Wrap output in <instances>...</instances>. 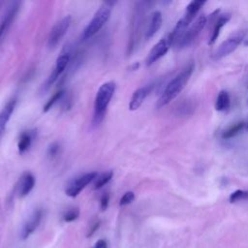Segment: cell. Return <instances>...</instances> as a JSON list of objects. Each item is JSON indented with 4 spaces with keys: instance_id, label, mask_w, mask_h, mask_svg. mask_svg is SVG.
<instances>
[{
    "instance_id": "cell-27",
    "label": "cell",
    "mask_w": 248,
    "mask_h": 248,
    "mask_svg": "<svg viewBox=\"0 0 248 248\" xmlns=\"http://www.w3.org/2000/svg\"><path fill=\"white\" fill-rule=\"evenodd\" d=\"M108 202H109V195L108 193L104 194L100 200V208L102 211L107 210L108 206Z\"/></svg>"
},
{
    "instance_id": "cell-17",
    "label": "cell",
    "mask_w": 248,
    "mask_h": 248,
    "mask_svg": "<svg viewBox=\"0 0 248 248\" xmlns=\"http://www.w3.org/2000/svg\"><path fill=\"white\" fill-rule=\"evenodd\" d=\"M230 18H231V15L230 14H224V15L219 16L218 20L216 21V23L214 25V28H213V31H212V35H211V37L209 39V42H208L209 45H213L216 42V40L219 37V34L221 32V29L223 28V26L226 25V23L230 20Z\"/></svg>"
},
{
    "instance_id": "cell-9",
    "label": "cell",
    "mask_w": 248,
    "mask_h": 248,
    "mask_svg": "<svg viewBox=\"0 0 248 248\" xmlns=\"http://www.w3.org/2000/svg\"><path fill=\"white\" fill-rule=\"evenodd\" d=\"M43 218V210L41 208H38L33 211V213L30 215V217L27 219V221L24 223L21 232H20V239L26 240L39 227L41 221Z\"/></svg>"
},
{
    "instance_id": "cell-6",
    "label": "cell",
    "mask_w": 248,
    "mask_h": 248,
    "mask_svg": "<svg viewBox=\"0 0 248 248\" xmlns=\"http://www.w3.org/2000/svg\"><path fill=\"white\" fill-rule=\"evenodd\" d=\"M97 174L98 173L96 171H92V172L84 173V174L73 179L67 185V187L65 189L66 195L71 198L77 197L86 187V185H88L90 182H93V180L95 179Z\"/></svg>"
},
{
    "instance_id": "cell-20",
    "label": "cell",
    "mask_w": 248,
    "mask_h": 248,
    "mask_svg": "<svg viewBox=\"0 0 248 248\" xmlns=\"http://www.w3.org/2000/svg\"><path fill=\"white\" fill-rule=\"evenodd\" d=\"M113 176V172L111 170L97 174V176L95 177V179L93 180V188L94 189H100L103 186H105L107 183L109 182V180L112 178Z\"/></svg>"
},
{
    "instance_id": "cell-26",
    "label": "cell",
    "mask_w": 248,
    "mask_h": 248,
    "mask_svg": "<svg viewBox=\"0 0 248 248\" xmlns=\"http://www.w3.org/2000/svg\"><path fill=\"white\" fill-rule=\"evenodd\" d=\"M59 149H60L59 143L53 142V143H51V144L48 146L46 154H47V156H48L49 158H53V157H55V156L58 154Z\"/></svg>"
},
{
    "instance_id": "cell-14",
    "label": "cell",
    "mask_w": 248,
    "mask_h": 248,
    "mask_svg": "<svg viewBox=\"0 0 248 248\" xmlns=\"http://www.w3.org/2000/svg\"><path fill=\"white\" fill-rule=\"evenodd\" d=\"M151 88H152L151 85H147V86L137 89L131 97V100L129 103V109L130 110L138 109L141 106V104L143 103L144 99L147 97L149 92L151 91Z\"/></svg>"
},
{
    "instance_id": "cell-10",
    "label": "cell",
    "mask_w": 248,
    "mask_h": 248,
    "mask_svg": "<svg viewBox=\"0 0 248 248\" xmlns=\"http://www.w3.org/2000/svg\"><path fill=\"white\" fill-rule=\"evenodd\" d=\"M170 46V43L167 38L161 39L149 51L146 59H145V64L146 66H150L153 63H155L157 60H159L162 56H164L167 51L169 50V47Z\"/></svg>"
},
{
    "instance_id": "cell-21",
    "label": "cell",
    "mask_w": 248,
    "mask_h": 248,
    "mask_svg": "<svg viewBox=\"0 0 248 248\" xmlns=\"http://www.w3.org/2000/svg\"><path fill=\"white\" fill-rule=\"evenodd\" d=\"M64 94H65V91H64V90H59V91L55 92V93L52 95V97L46 103V105H45V107H44V111H45V112L48 111L59 100H61V98L64 96Z\"/></svg>"
},
{
    "instance_id": "cell-1",
    "label": "cell",
    "mask_w": 248,
    "mask_h": 248,
    "mask_svg": "<svg viewBox=\"0 0 248 248\" xmlns=\"http://www.w3.org/2000/svg\"><path fill=\"white\" fill-rule=\"evenodd\" d=\"M194 71V65L191 63L178 73L166 86L162 95L157 101V108H162L170 103L185 87Z\"/></svg>"
},
{
    "instance_id": "cell-13",
    "label": "cell",
    "mask_w": 248,
    "mask_h": 248,
    "mask_svg": "<svg viewBox=\"0 0 248 248\" xmlns=\"http://www.w3.org/2000/svg\"><path fill=\"white\" fill-rule=\"evenodd\" d=\"M16 105V98L13 97L11 100L8 101V103L5 105V107L0 111V138H1L2 134L4 133L7 123L9 122V120L15 110Z\"/></svg>"
},
{
    "instance_id": "cell-22",
    "label": "cell",
    "mask_w": 248,
    "mask_h": 248,
    "mask_svg": "<svg viewBox=\"0 0 248 248\" xmlns=\"http://www.w3.org/2000/svg\"><path fill=\"white\" fill-rule=\"evenodd\" d=\"M79 216V209L78 207H72L69 208L64 214H63V220L65 222H73L77 220Z\"/></svg>"
},
{
    "instance_id": "cell-24",
    "label": "cell",
    "mask_w": 248,
    "mask_h": 248,
    "mask_svg": "<svg viewBox=\"0 0 248 248\" xmlns=\"http://www.w3.org/2000/svg\"><path fill=\"white\" fill-rule=\"evenodd\" d=\"M248 199V191L236 190L230 196V202H236L238 201H243Z\"/></svg>"
},
{
    "instance_id": "cell-5",
    "label": "cell",
    "mask_w": 248,
    "mask_h": 248,
    "mask_svg": "<svg viewBox=\"0 0 248 248\" xmlns=\"http://www.w3.org/2000/svg\"><path fill=\"white\" fill-rule=\"evenodd\" d=\"M71 16H65L58 22L55 23V25L50 30L47 39V45L49 47H55L59 44L64 35L67 33L71 25Z\"/></svg>"
},
{
    "instance_id": "cell-2",
    "label": "cell",
    "mask_w": 248,
    "mask_h": 248,
    "mask_svg": "<svg viewBox=\"0 0 248 248\" xmlns=\"http://www.w3.org/2000/svg\"><path fill=\"white\" fill-rule=\"evenodd\" d=\"M115 82L108 81L103 83L97 91L94 102V122L99 123L103 118L108 107V104L115 91Z\"/></svg>"
},
{
    "instance_id": "cell-12",
    "label": "cell",
    "mask_w": 248,
    "mask_h": 248,
    "mask_svg": "<svg viewBox=\"0 0 248 248\" xmlns=\"http://www.w3.org/2000/svg\"><path fill=\"white\" fill-rule=\"evenodd\" d=\"M35 186V177L31 172H24L17 183V194L19 197L23 198L27 196Z\"/></svg>"
},
{
    "instance_id": "cell-29",
    "label": "cell",
    "mask_w": 248,
    "mask_h": 248,
    "mask_svg": "<svg viewBox=\"0 0 248 248\" xmlns=\"http://www.w3.org/2000/svg\"><path fill=\"white\" fill-rule=\"evenodd\" d=\"M99 226H100V221H98V222H95L92 226H91V228L89 229V232H88V233H87V236H90V235H92L97 230H98V228H99Z\"/></svg>"
},
{
    "instance_id": "cell-15",
    "label": "cell",
    "mask_w": 248,
    "mask_h": 248,
    "mask_svg": "<svg viewBox=\"0 0 248 248\" xmlns=\"http://www.w3.org/2000/svg\"><path fill=\"white\" fill-rule=\"evenodd\" d=\"M162 22H163L162 14L159 11L153 12L151 14L147 29L145 31V38L149 39V38L153 37L157 33V31L160 29Z\"/></svg>"
},
{
    "instance_id": "cell-4",
    "label": "cell",
    "mask_w": 248,
    "mask_h": 248,
    "mask_svg": "<svg viewBox=\"0 0 248 248\" xmlns=\"http://www.w3.org/2000/svg\"><path fill=\"white\" fill-rule=\"evenodd\" d=\"M243 39H244L243 32H237V33L232 35L227 40H225L222 44L219 45V46L213 51L211 58L214 61H218V60L228 56L229 54L233 52L238 47V46L242 43Z\"/></svg>"
},
{
    "instance_id": "cell-23",
    "label": "cell",
    "mask_w": 248,
    "mask_h": 248,
    "mask_svg": "<svg viewBox=\"0 0 248 248\" xmlns=\"http://www.w3.org/2000/svg\"><path fill=\"white\" fill-rule=\"evenodd\" d=\"M243 126H244V123H243V122H239V123L234 124L233 126H232L230 129H228V130L223 134V138H224V139H230V138L235 136L238 132L241 131V129L243 128Z\"/></svg>"
},
{
    "instance_id": "cell-8",
    "label": "cell",
    "mask_w": 248,
    "mask_h": 248,
    "mask_svg": "<svg viewBox=\"0 0 248 248\" xmlns=\"http://www.w3.org/2000/svg\"><path fill=\"white\" fill-rule=\"evenodd\" d=\"M70 62V52L68 50L63 51L58 58L56 59V63H55V67L53 69V71L51 72V74L49 75L48 78L46 81L45 84V88L47 89L49 88L56 80L57 78L60 77V75L64 72V70L66 69L67 65Z\"/></svg>"
},
{
    "instance_id": "cell-3",
    "label": "cell",
    "mask_w": 248,
    "mask_h": 248,
    "mask_svg": "<svg viewBox=\"0 0 248 248\" xmlns=\"http://www.w3.org/2000/svg\"><path fill=\"white\" fill-rule=\"evenodd\" d=\"M112 6H113V2H110V1L104 2L100 6V8L95 13L92 19L90 20V22L87 24V26L84 28V30L82 32L81 37L83 40L91 38L98 31H100L102 29V27L107 23V21L108 20V18L110 16Z\"/></svg>"
},
{
    "instance_id": "cell-16",
    "label": "cell",
    "mask_w": 248,
    "mask_h": 248,
    "mask_svg": "<svg viewBox=\"0 0 248 248\" xmlns=\"http://www.w3.org/2000/svg\"><path fill=\"white\" fill-rule=\"evenodd\" d=\"M35 134L36 131H24L21 133L20 137H19V140L17 143V148H18V152L20 154L26 152L29 147L32 144V141L35 138Z\"/></svg>"
},
{
    "instance_id": "cell-25",
    "label": "cell",
    "mask_w": 248,
    "mask_h": 248,
    "mask_svg": "<svg viewBox=\"0 0 248 248\" xmlns=\"http://www.w3.org/2000/svg\"><path fill=\"white\" fill-rule=\"evenodd\" d=\"M134 200H135V194H134V192L128 191V192H126V193L122 196V198L120 199V201H119V205L124 206V205L130 204Z\"/></svg>"
},
{
    "instance_id": "cell-7",
    "label": "cell",
    "mask_w": 248,
    "mask_h": 248,
    "mask_svg": "<svg viewBox=\"0 0 248 248\" xmlns=\"http://www.w3.org/2000/svg\"><path fill=\"white\" fill-rule=\"evenodd\" d=\"M205 24H206V16H203V15L200 16L187 28V30L185 31L182 39L178 43V46L180 47H184V46H187L188 45H190L197 38V36L202 32V30L203 29Z\"/></svg>"
},
{
    "instance_id": "cell-18",
    "label": "cell",
    "mask_w": 248,
    "mask_h": 248,
    "mask_svg": "<svg viewBox=\"0 0 248 248\" xmlns=\"http://www.w3.org/2000/svg\"><path fill=\"white\" fill-rule=\"evenodd\" d=\"M204 1H191L188 6L186 7V13L183 16V18L189 23L191 24L194 17L196 16L197 13L200 11V9L204 5Z\"/></svg>"
},
{
    "instance_id": "cell-19",
    "label": "cell",
    "mask_w": 248,
    "mask_h": 248,
    "mask_svg": "<svg viewBox=\"0 0 248 248\" xmlns=\"http://www.w3.org/2000/svg\"><path fill=\"white\" fill-rule=\"evenodd\" d=\"M230 104H231V101H230L229 93L225 90L220 91L215 102V109L218 111L228 110L230 108Z\"/></svg>"
},
{
    "instance_id": "cell-28",
    "label": "cell",
    "mask_w": 248,
    "mask_h": 248,
    "mask_svg": "<svg viewBox=\"0 0 248 248\" xmlns=\"http://www.w3.org/2000/svg\"><path fill=\"white\" fill-rule=\"evenodd\" d=\"M92 248H108V243L105 239H99L95 242Z\"/></svg>"
},
{
    "instance_id": "cell-11",
    "label": "cell",
    "mask_w": 248,
    "mask_h": 248,
    "mask_svg": "<svg viewBox=\"0 0 248 248\" xmlns=\"http://www.w3.org/2000/svg\"><path fill=\"white\" fill-rule=\"evenodd\" d=\"M18 8H19V3L14 2L13 5L9 8L7 13L5 14V16H3V18L0 22V41L2 40L3 36L8 31L10 26L12 25V23L14 22V20L16 16V14L18 12Z\"/></svg>"
}]
</instances>
